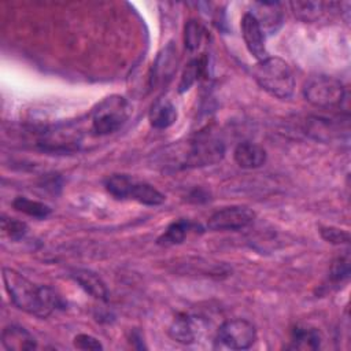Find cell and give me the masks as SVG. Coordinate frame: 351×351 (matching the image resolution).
Instances as JSON below:
<instances>
[{
    "instance_id": "7",
    "label": "cell",
    "mask_w": 351,
    "mask_h": 351,
    "mask_svg": "<svg viewBox=\"0 0 351 351\" xmlns=\"http://www.w3.org/2000/svg\"><path fill=\"white\" fill-rule=\"evenodd\" d=\"M256 340L255 326L243 318L225 321L217 333V341L230 350L250 348Z\"/></svg>"
},
{
    "instance_id": "17",
    "label": "cell",
    "mask_w": 351,
    "mask_h": 351,
    "mask_svg": "<svg viewBox=\"0 0 351 351\" xmlns=\"http://www.w3.org/2000/svg\"><path fill=\"white\" fill-rule=\"evenodd\" d=\"M321 344V333L313 326H296L291 335L289 348L317 350Z\"/></svg>"
},
{
    "instance_id": "21",
    "label": "cell",
    "mask_w": 351,
    "mask_h": 351,
    "mask_svg": "<svg viewBox=\"0 0 351 351\" xmlns=\"http://www.w3.org/2000/svg\"><path fill=\"white\" fill-rule=\"evenodd\" d=\"M1 230L11 240H21L27 233V225L19 219L1 217Z\"/></svg>"
},
{
    "instance_id": "25",
    "label": "cell",
    "mask_w": 351,
    "mask_h": 351,
    "mask_svg": "<svg viewBox=\"0 0 351 351\" xmlns=\"http://www.w3.org/2000/svg\"><path fill=\"white\" fill-rule=\"evenodd\" d=\"M73 344H74L75 348L85 350V351L86 350H89V351H99V350L103 348L101 343L96 337H93L90 335H86V333L77 335L74 337V340H73Z\"/></svg>"
},
{
    "instance_id": "19",
    "label": "cell",
    "mask_w": 351,
    "mask_h": 351,
    "mask_svg": "<svg viewBox=\"0 0 351 351\" xmlns=\"http://www.w3.org/2000/svg\"><path fill=\"white\" fill-rule=\"evenodd\" d=\"M12 207L19 211L23 213L29 217L37 218V219H44L51 214V207L43 202H37V200H32L29 197L25 196H18L12 200Z\"/></svg>"
},
{
    "instance_id": "14",
    "label": "cell",
    "mask_w": 351,
    "mask_h": 351,
    "mask_svg": "<svg viewBox=\"0 0 351 351\" xmlns=\"http://www.w3.org/2000/svg\"><path fill=\"white\" fill-rule=\"evenodd\" d=\"M71 277L77 284H80V287L86 293H89L95 299H99L103 302L108 299V289L103 282V280L95 271L88 269H77L71 271Z\"/></svg>"
},
{
    "instance_id": "10",
    "label": "cell",
    "mask_w": 351,
    "mask_h": 351,
    "mask_svg": "<svg viewBox=\"0 0 351 351\" xmlns=\"http://www.w3.org/2000/svg\"><path fill=\"white\" fill-rule=\"evenodd\" d=\"M203 332V322L200 318L189 314H178L169 326V335L174 341L182 344L195 343Z\"/></svg>"
},
{
    "instance_id": "16",
    "label": "cell",
    "mask_w": 351,
    "mask_h": 351,
    "mask_svg": "<svg viewBox=\"0 0 351 351\" xmlns=\"http://www.w3.org/2000/svg\"><path fill=\"white\" fill-rule=\"evenodd\" d=\"M336 3H322V1H292L291 8L293 14L304 22H315L325 12L330 11Z\"/></svg>"
},
{
    "instance_id": "22",
    "label": "cell",
    "mask_w": 351,
    "mask_h": 351,
    "mask_svg": "<svg viewBox=\"0 0 351 351\" xmlns=\"http://www.w3.org/2000/svg\"><path fill=\"white\" fill-rule=\"evenodd\" d=\"M203 38V27L196 21H189L185 26V48L189 52L196 51L200 47Z\"/></svg>"
},
{
    "instance_id": "23",
    "label": "cell",
    "mask_w": 351,
    "mask_h": 351,
    "mask_svg": "<svg viewBox=\"0 0 351 351\" xmlns=\"http://www.w3.org/2000/svg\"><path fill=\"white\" fill-rule=\"evenodd\" d=\"M319 232H321L322 239L326 240L328 243H332V244H348L350 243V234H348V232H346L343 229L326 226V228H321Z\"/></svg>"
},
{
    "instance_id": "2",
    "label": "cell",
    "mask_w": 351,
    "mask_h": 351,
    "mask_svg": "<svg viewBox=\"0 0 351 351\" xmlns=\"http://www.w3.org/2000/svg\"><path fill=\"white\" fill-rule=\"evenodd\" d=\"M225 155L223 143L213 136L202 133L185 143H174L165 148L160 163L173 170L211 166L222 160Z\"/></svg>"
},
{
    "instance_id": "4",
    "label": "cell",
    "mask_w": 351,
    "mask_h": 351,
    "mask_svg": "<svg viewBox=\"0 0 351 351\" xmlns=\"http://www.w3.org/2000/svg\"><path fill=\"white\" fill-rule=\"evenodd\" d=\"M130 114L132 104L125 96H107L92 111V129L99 136L115 133L128 122Z\"/></svg>"
},
{
    "instance_id": "15",
    "label": "cell",
    "mask_w": 351,
    "mask_h": 351,
    "mask_svg": "<svg viewBox=\"0 0 351 351\" xmlns=\"http://www.w3.org/2000/svg\"><path fill=\"white\" fill-rule=\"evenodd\" d=\"M177 108L169 99H158L151 106L148 119L154 129L163 130L177 121Z\"/></svg>"
},
{
    "instance_id": "3",
    "label": "cell",
    "mask_w": 351,
    "mask_h": 351,
    "mask_svg": "<svg viewBox=\"0 0 351 351\" xmlns=\"http://www.w3.org/2000/svg\"><path fill=\"white\" fill-rule=\"evenodd\" d=\"M256 84L277 99H288L295 90V77L289 64L281 58L269 56L252 69Z\"/></svg>"
},
{
    "instance_id": "20",
    "label": "cell",
    "mask_w": 351,
    "mask_h": 351,
    "mask_svg": "<svg viewBox=\"0 0 351 351\" xmlns=\"http://www.w3.org/2000/svg\"><path fill=\"white\" fill-rule=\"evenodd\" d=\"M204 69H206L204 58L191 60L182 73V77H181V81L178 85V90L180 92L188 90L200 78V75L204 73Z\"/></svg>"
},
{
    "instance_id": "1",
    "label": "cell",
    "mask_w": 351,
    "mask_h": 351,
    "mask_svg": "<svg viewBox=\"0 0 351 351\" xmlns=\"http://www.w3.org/2000/svg\"><path fill=\"white\" fill-rule=\"evenodd\" d=\"M3 281L11 302L27 314L47 318L56 308L63 307L60 296L52 288L37 285L11 267H3Z\"/></svg>"
},
{
    "instance_id": "24",
    "label": "cell",
    "mask_w": 351,
    "mask_h": 351,
    "mask_svg": "<svg viewBox=\"0 0 351 351\" xmlns=\"http://www.w3.org/2000/svg\"><path fill=\"white\" fill-rule=\"evenodd\" d=\"M348 273H350L348 255L339 256L330 267V280L335 282H340L348 277Z\"/></svg>"
},
{
    "instance_id": "5",
    "label": "cell",
    "mask_w": 351,
    "mask_h": 351,
    "mask_svg": "<svg viewBox=\"0 0 351 351\" xmlns=\"http://www.w3.org/2000/svg\"><path fill=\"white\" fill-rule=\"evenodd\" d=\"M104 185L107 192L119 200H134L145 206H159L166 199L154 185L138 181L128 174H112L106 180Z\"/></svg>"
},
{
    "instance_id": "18",
    "label": "cell",
    "mask_w": 351,
    "mask_h": 351,
    "mask_svg": "<svg viewBox=\"0 0 351 351\" xmlns=\"http://www.w3.org/2000/svg\"><path fill=\"white\" fill-rule=\"evenodd\" d=\"M192 223L186 219H177L174 222H171L166 230L159 236L158 239V244L159 245H165V247H170V245H176V244H181L188 233L192 229Z\"/></svg>"
},
{
    "instance_id": "13",
    "label": "cell",
    "mask_w": 351,
    "mask_h": 351,
    "mask_svg": "<svg viewBox=\"0 0 351 351\" xmlns=\"http://www.w3.org/2000/svg\"><path fill=\"white\" fill-rule=\"evenodd\" d=\"M1 344L8 351H27L37 347L34 336L19 325H8L3 329Z\"/></svg>"
},
{
    "instance_id": "12",
    "label": "cell",
    "mask_w": 351,
    "mask_h": 351,
    "mask_svg": "<svg viewBox=\"0 0 351 351\" xmlns=\"http://www.w3.org/2000/svg\"><path fill=\"white\" fill-rule=\"evenodd\" d=\"M233 158L234 162L241 167V169H258L266 163L267 154L266 149L256 144V143H240L234 151H233Z\"/></svg>"
},
{
    "instance_id": "9",
    "label": "cell",
    "mask_w": 351,
    "mask_h": 351,
    "mask_svg": "<svg viewBox=\"0 0 351 351\" xmlns=\"http://www.w3.org/2000/svg\"><path fill=\"white\" fill-rule=\"evenodd\" d=\"M241 26V36L248 52L258 60H265L269 58L266 49V34L263 33L261 25L255 19L251 12H245L240 22Z\"/></svg>"
},
{
    "instance_id": "6",
    "label": "cell",
    "mask_w": 351,
    "mask_h": 351,
    "mask_svg": "<svg viewBox=\"0 0 351 351\" xmlns=\"http://www.w3.org/2000/svg\"><path fill=\"white\" fill-rule=\"evenodd\" d=\"M304 99L318 108H335L341 104L346 96L344 85L330 75H314L303 88Z\"/></svg>"
},
{
    "instance_id": "11",
    "label": "cell",
    "mask_w": 351,
    "mask_h": 351,
    "mask_svg": "<svg viewBox=\"0 0 351 351\" xmlns=\"http://www.w3.org/2000/svg\"><path fill=\"white\" fill-rule=\"evenodd\" d=\"M251 14L255 16V19L261 25L265 34L276 33L278 27L282 25L284 14L278 3H267V1L255 3L254 11H251Z\"/></svg>"
},
{
    "instance_id": "8",
    "label": "cell",
    "mask_w": 351,
    "mask_h": 351,
    "mask_svg": "<svg viewBox=\"0 0 351 351\" xmlns=\"http://www.w3.org/2000/svg\"><path fill=\"white\" fill-rule=\"evenodd\" d=\"M255 219V211L247 206L223 207L210 215L207 226L211 230H241Z\"/></svg>"
}]
</instances>
